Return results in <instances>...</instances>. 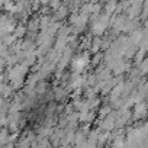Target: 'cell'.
I'll list each match as a JSON object with an SVG mask.
<instances>
[{
    "label": "cell",
    "instance_id": "obj_2",
    "mask_svg": "<svg viewBox=\"0 0 148 148\" xmlns=\"http://www.w3.org/2000/svg\"><path fill=\"white\" fill-rule=\"evenodd\" d=\"M26 31H28V29H26V26H25V25H18V26H15V29H13L12 35H13L16 39H19V38L25 36Z\"/></svg>",
    "mask_w": 148,
    "mask_h": 148
},
{
    "label": "cell",
    "instance_id": "obj_3",
    "mask_svg": "<svg viewBox=\"0 0 148 148\" xmlns=\"http://www.w3.org/2000/svg\"><path fill=\"white\" fill-rule=\"evenodd\" d=\"M110 112H112V108H110V106H103V108L99 109V118L103 119V118H106Z\"/></svg>",
    "mask_w": 148,
    "mask_h": 148
},
{
    "label": "cell",
    "instance_id": "obj_1",
    "mask_svg": "<svg viewBox=\"0 0 148 148\" xmlns=\"http://www.w3.org/2000/svg\"><path fill=\"white\" fill-rule=\"evenodd\" d=\"M89 62H90V58L87 57V54H84V55H82V57H79V58L74 60V62H73V70L80 74V73L89 65Z\"/></svg>",
    "mask_w": 148,
    "mask_h": 148
}]
</instances>
